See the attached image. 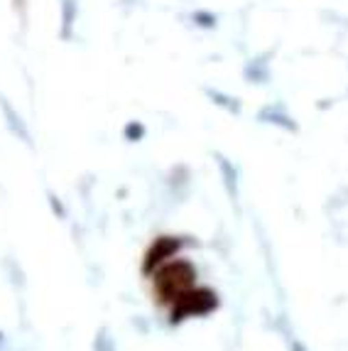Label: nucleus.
<instances>
[{
    "instance_id": "f03ea898",
    "label": "nucleus",
    "mask_w": 348,
    "mask_h": 351,
    "mask_svg": "<svg viewBox=\"0 0 348 351\" xmlns=\"http://www.w3.org/2000/svg\"><path fill=\"white\" fill-rule=\"evenodd\" d=\"M219 293L214 287L206 285H194L192 290H186L174 304H169V324H182L192 317H206L211 312L219 310Z\"/></svg>"
},
{
    "instance_id": "0eeeda50",
    "label": "nucleus",
    "mask_w": 348,
    "mask_h": 351,
    "mask_svg": "<svg viewBox=\"0 0 348 351\" xmlns=\"http://www.w3.org/2000/svg\"><path fill=\"white\" fill-rule=\"evenodd\" d=\"M145 125L140 123V121H130L125 128H123V135H125V141L128 143H140L142 138H145Z\"/></svg>"
},
{
    "instance_id": "20e7f679",
    "label": "nucleus",
    "mask_w": 348,
    "mask_h": 351,
    "mask_svg": "<svg viewBox=\"0 0 348 351\" xmlns=\"http://www.w3.org/2000/svg\"><path fill=\"white\" fill-rule=\"evenodd\" d=\"M216 165H219L221 180H223V187H226L228 199L236 202L238 199V170H236V165H233L228 158H223L221 152H216Z\"/></svg>"
},
{
    "instance_id": "423d86ee",
    "label": "nucleus",
    "mask_w": 348,
    "mask_h": 351,
    "mask_svg": "<svg viewBox=\"0 0 348 351\" xmlns=\"http://www.w3.org/2000/svg\"><path fill=\"white\" fill-rule=\"evenodd\" d=\"M93 351H118L116 341L108 334V329H99L96 332V339H93Z\"/></svg>"
},
{
    "instance_id": "f257e3e1",
    "label": "nucleus",
    "mask_w": 348,
    "mask_h": 351,
    "mask_svg": "<svg viewBox=\"0 0 348 351\" xmlns=\"http://www.w3.org/2000/svg\"><path fill=\"white\" fill-rule=\"evenodd\" d=\"M197 276H199L197 265H194L189 258L177 256V258H172V261H167L164 265H160L150 276L152 293H155V298H157V304H162V307L174 304L186 290H192L194 285H199Z\"/></svg>"
},
{
    "instance_id": "6e6552de",
    "label": "nucleus",
    "mask_w": 348,
    "mask_h": 351,
    "mask_svg": "<svg viewBox=\"0 0 348 351\" xmlns=\"http://www.w3.org/2000/svg\"><path fill=\"white\" fill-rule=\"evenodd\" d=\"M49 202H52V209H54V214L59 211V217L64 219L66 217V209L62 206V202H59V197H49Z\"/></svg>"
},
{
    "instance_id": "39448f33",
    "label": "nucleus",
    "mask_w": 348,
    "mask_h": 351,
    "mask_svg": "<svg viewBox=\"0 0 348 351\" xmlns=\"http://www.w3.org/2000/svg\"><path fill=\"white\" fill-rule=\"evenodd\" d=\"M260 121H265V123H273V125H279L282 130H297L295 118L287 116V113H282L279 108H273V106H267L265 111L260 113Z\"/></svg>"
},
{
    "instance_id": "1a4fd4ad",
    "label": "nucleus",
    "mask_w": 348,
    "mask_h": 351,
    "mask_svg": "<svg viewBox=\"0 0 348 351\" xmlns=\"http://www.w3.org/2000/svg\"><path fill=\"white\" fill-rule=\"evenodd\" d=\"M290 351H309L307 346H304V341H299V339H295L290 344Z\"/></svg>"
},
{
    "instance_id": "7ed1b4c3",
    "label": "nucleus",
    "mask_w": 348,
    "mask_h": 351,
    "mask_svg": "<svg viewBox=\"0 0 348 351\" xmlns=\"http://www.w3.org/2000/svg\"><path fill=\"white\" fill-rule=\"evenodd\" d=\"M186 246H192V241L186 239V236H174V234L157 236L150 246H147L145 256H142V265H140L142 276L150 278L160 265H164L167 261H172V258L182 256V251H184Z\"/></svg>"
}]
</instances>
